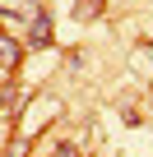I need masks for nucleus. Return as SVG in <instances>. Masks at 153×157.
Here are the masks:
<instances>
[{"instance_id":"1","label":"nucleus","mask_w":153,"mask_h":157,"mask_svg":"<svg viewBox=\"0 0 153 157\" xmlns=\"http://www.w3.org/2000/svg\"><path fill=\"white\" fill-rule=\"evenodd\" d=\"M19 60H23V42L14 33H0V69H19Z\"/></svg>"},{"instance_id":"2","label":"nucleus","mask_w":153,"mask_h":157,"mask_svg":"<svg viewBox=\"0 0 153 157\" xmlns=\"http://www.w3.org/2000/svg\"><path fill=\"white\" fill-rule=\"evenodd\" d=\"M33 42H37V46L51 42V19H46V14H37V23H33Z\"/></svg>"},{"instance_id":"3","label":"nucleus","mask_w":153,"mask_h":157,"mask_svg":"<svg viewBox=\"0 0 153 157\" xmlns=\"http://www.w3.org/2000/svg\"><path fill=\"white\" fill-rule=\"evenodd\" d=\"M0 97H5V93H0Z\"/></svg>"}]
</instances>
